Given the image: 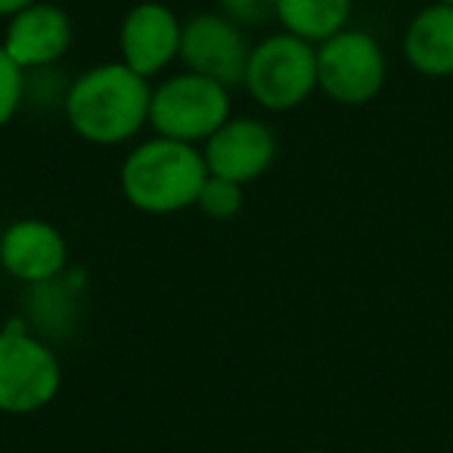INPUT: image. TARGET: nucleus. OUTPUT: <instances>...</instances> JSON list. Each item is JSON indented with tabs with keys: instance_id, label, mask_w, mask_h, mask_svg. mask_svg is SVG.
<instances>
[{
	"instance_id": "f257e3e1",
	"label": "nucleus",
	"mask_w": 453,
	"mask_h": 453,
	"mask_svg": "<svg viewBox=\"0 0 453 453\" xmlns=\"http://www.w3.org/2000/svg\"><path fill=\"white\" fill-rule=\"evenodd\" d=\"M72 131L96 146H119L150 125L152 88L125 63H103L81 72L65 94Z\"/></svg>"
},
{
	"instance_id": "f03ea898",
	"label": "nucleus",
	"mask_w": 453,
	"mask_h": 453,
	"mask_svg": "<svg viewBox=\"0 0 453 453\" xmlns=\"http://www.w3.org/2000/svg\"><path fill=\"white\" fill-rule=\"evenodd\" d=\"M208 165L193 143L152 137L127 152L121 165V193L137 211L177 214L196 205Z\"/></svg>"
},
{
	"instance_id": "7ed1b4c3",
	"label": "nucleus",
	"mask_w": 453,
	"mask_h": 453,
	"mask_svg": "<svg viewBox=\"0 0 453 453\" xmlns=\"http://www.w3.org/2000/svg\"><path fill=\"white\" fill-rule=\"evenodd\" d=\"M246 90L267 112H289L317 90V47L298 35L280 32L252 47Z\"/></svg>"
},
{
	"instance_id": "20e7f679",
	"label": "nucleus",
	"mask_w": 453,
	"mask_h": 453,
	"mask_svg": "<svg viewBox=\"0 0 453 453\" xmlns=\"http://www.w3.org/2000/svg\"><path fill=\"white\" fill-rule=\"evenodd\" d=\"M230 121V88L196 72H183L152 90L150 127L156 137L205 143Z\"/></svg>"
},
{
	"instance_id": "39448f33",
	"label": "nucleus",
	"mask_w": 453,
	"mask_h": 453,
	"mask_svg": "<svg viewBox=\"0 0 453 453\" xmlns=\"http://www.w3.org/2000/svg\"><path fill=\"white\" fill-rule=\"evenodd\" d=\"M59 385L63 366L47 342L22 323L0 329V413H38L59 395Z\"/></svg>"
},
{
	"instance_id": "423d86ee",
	"label": "nucleus",
	"mask_w": 453,
	"mask_h": 453,
	"mask_svg": "<svg viewBox=\"0 0 453 453\" xmlns=\"http://www.w3.org/2000/svg\"><path fill=\"white\" fill-rule=\"evenodd\" d=\"M385 53L370 32L342 28L317 44V88L342 106H366L385 88Z\"/></svg>"
},
{
	"instance_id": "0eeeda50",
	"label": "nucleus",
	"mask_w": 453,
	"mask_h": 453,
	"mask_svg": "<svg viewBox=\"0 0 453 453\" xmlns=\"http://www.w3.org/2000/svg\"><path fill=\"white\" fill-rule=\"evenodd\" d=\"M249 57L252 44L246 32L224 13H199L183 26L180 59L196 75L211 78L224 88H236L246 81Z\"/></svg>"
},
{
	"instance_id": "6e6552de",
	"label": "nucleus",
	"mask_w": 453,
	"mask_h": 453,
	"mask_svg": "<svg viewBox=\"0 0 453 453\" xmlns=\"http://www.w3.org/2000/svg\"><path fill=\"white\" fill-rule=\"evenodd\" d=\"M202 158H205L211 177H224V180L246 187L273 165L277 137L258 119H230L205 140Z\"/></svg>"
},
{
	"instance_id": "1a4fd4ad",
	"label": "nucleus",
	"mask_w": 453,
	"mask_h": 453,
	"mask_svg": "<svg viewBox=\"0 0 453 453\" xmlns=\"http://www.w3.org/2000/svg\"><path fill=\"white\" fill-rule=\"evenodd\" d=\"M0 265L26 286H47L69 265V246L50 220L22 218L0 234Z\"/></svg>"
},
{
	"instance_id": "9d476101",
	"label": "nucleus",
	"mask_w": 453,
	"mask_h": 453,
	"mask_svg": "<svg viewBox=\"0 0 453 453\" xmlns=\"http://www.w3.org/2000/svg\"><path fill=\"white\" fill-rule=\"evenodd\" d=\"M180 38L183 26L171 13V7H165L158 0L137 4V7L127 10L119 32L121 63L137 75L152 78L180 57Z\"/></svg>"
},
{
	"instance_id": "9b49d317",
	"label": "nucleus",
	"mask_w": 453,
	"mask_h": 453,
	"mask_svg": "<svg viewBox=\"0 0 453 453\" xmlns=\"http://www.w3.org/2000/svg\"><path fill=\"white\" fill-rule=\"evenodd\" d=\"M72 38H75V32H72L69 13L57 4L38 0L32 7L10 16V26L0 44L22 72H35L57 65L69 53Z\"/></svg>"
},
{
	"instance_id": "f8f14e48",
	"label": "nucleus",
	"mask_w": 453,
	"mask_h": 453,
	"mask_svg": "<svg viewBox=\"0 0 453 453\" xmlns=\"http://www.w3.org/2000/svg\"><path fill=\"white\" fill-rule=\"evenodd\" d=\"M403 59L426 78H453V7L428 4L403 32Z\"/></svg>"
},
{
	"instance_id": "ddd939ff",
	"label": "nucleus",
	"mask_w": 453,
	"mask_h": 453,
	"mask_svg": "<svg viewBox=\"0 0 453 453\" xmlns=\"http://www.w3.org/2000/svg\"><path fill=\"white\" fill-rule=\"evenodd\" d=\"M273 4L283 32L298 35L311 44H323L348 28L354 10V0H273Z\"/></svg>"
},
{
	"instance_id": "4468645a",
	"label": "nucleus",
	"mask_w": 453,
	"mask_h": 453,
	"mask_svg": "<svg viewBox=\"0 0 453 453\" xmlns=\"http://www.w3.org/2000/svg\"><path fill=\"white\" fill-rule=\"evenodd\" d=\"M196 205L214 220L234 218L242 208V183L208 174V180L202 183V193H199V199H196Z\"/></svg>"
},
{
	"instance_id": "2eb2a0df",
	"label": "nucleus",
	"mask_w": 453,
	"mask_h": 453,
	"mask_svg": "<svg viewBox=\"0 0 453 453\" xmlns=\"http://www.w3.org/2000/svg\"><path fill=\"white\" fill-rule=\"evenodd\" d=\"M26 100V72L0 44V127H7Z\"/></svg>"
},
{
	"instance_id": "dca6fc26",
	"label": "nucleus",
	"mask_w": 453,
	"mask_h": 453,
	"mask_svg": "<svg viewBox=\"0 0 453 453\" xmlns=\"http://www.w3.org/2000/svg\"><path fill=\"white\" fill-rule=\"evenodd\" d=\"M220 13L234 19L242 28L265 26L267 19H277V4L273 0H218Z\"/></svg>"
},
{
	"instance_id": "f3484780",
	"label": "nucleus",
	"mask_w": 453,
	"mask_h": 453,
	"mask_svg": "<svg viewBox=\"0 0 453 453\" xmlns=\"http://www.w3.org/2000/svg\"><path fill=\"white\" fill-rule=\"evenodd\" d=\"M32 4H38V0H0V16H16Z\"/></svg>"
},
{
	"instance_id": "a211bd4d",
	"label": "nucleus",
	"mask_w": 453,
	"mask_h": 453,
	"mask_svg": "<svg viewBox=\"0 0 453 453\" xmlns=\"http://www.w3.org/2000/svg\"><path fill=\"white\" fill-rule=\"evenodd\" d=\"M298 453H326V450H298Z\"/></svg>"
},
{
	"instance_id": "6ab92c4d",
	"label": "nucleus",
	"mask_w": 453,
	"mask_h": 453,
	"mask_svg": "<svg viewBox=\"0 0 453 453\" xmlns=\"http://www.w3.org/2000/svg\"><path fill=\"white\" fill-rule=\"evenodd\" d=\"M0 329H4V311H0Z\"/></svg>"
},
{
	"instance_id": "aec40b11",
	"label": "nucleus",
	"mask_w": 453,
	"mask_h": 453,
	"mask_svg": "<svg viewBox=\"0 0 453 453\" xmlns=\"http://www.w3.org/2000/svg\"><path fill=\"white\" fill-rule=\"evenodd\" d=\"M438 4H450V7H453V0H438Z\"/></svg>"
}]
</instances>
